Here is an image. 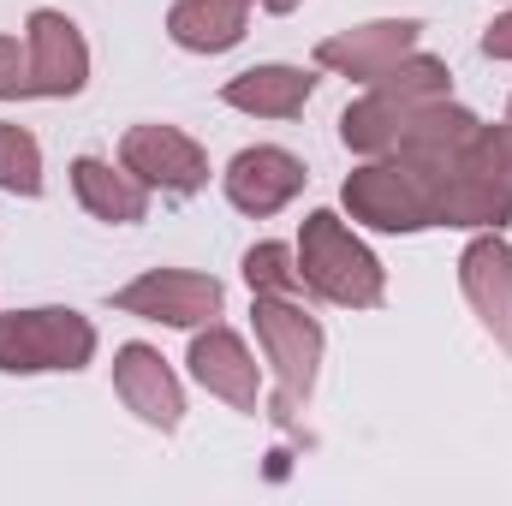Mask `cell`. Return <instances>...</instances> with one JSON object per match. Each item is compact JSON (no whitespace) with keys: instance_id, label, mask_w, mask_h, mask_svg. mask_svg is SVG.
<instances>
[{"instance_id":"1","label":"cell","mask_w":512,"mask_h":506,"mask_svg":"<svg viewBox=\"0 0 512 506\" xmlns=\"http://www.w3.org/2000/svg\"><path fill=\"white\" fill-rule=\"evenodd\" d=\"M435 173V227H507L512 221V137L507 126H483L447 149L441 161H423Z\"/></svg>"},{"instance_id":"2","label":"cell","mask_w":512,"mask_h":506,"mask_svg":"<svg viewBox=\"0 0 512 506\" xmlns=\"http://www.w3.org/2000/svg\"><path fill=\"white\" fill-rule=\"evenodd\" d=\"M429 102H447V66L435 54H417L411 48L399 66H387L382 78L370 84L364 102H352L340 114V137L358 155H393Z\"/></svg>"},{"instance_id":"3","label":"cell","mask_w":512,"mask_h":506,"mask_svg":"<svg viewBox=\"0 0 512 506\" xmlns=\"http://www.w3.org/2000/svg\"><path fill=\"white\" fill-rule=\"evenodd\" d=\"M298 274H304V292H316L328 304H346V310H370V304H382V292H387L382 262L352 239V227L334 209H316L304 221Z\"/></svg>"},{"instance_id":"4","label":"cell","mask_w":512,"mask_h":506,"mask_svg":"<svg viewBox=\"0 0 512 506\" xmlns=\"http://www.w3.org/2000/svg\"><path fill=\"white\" fill-rule=\"evenodd\" d=\"M346 209L376 233H423L435 227V173L411 155H370L346 179Z\"/></svg>"},{"instance_id":"5","label":"cell","mask_w":512,"mask_h":506,"mask_svg":"<svg viewBox=\"0 0 512 506\" xmlns=\"http://www.w3.org/2000/svg\"><path fill=\"white\" fill-rule=\"evenodd\" d=\"M251 322H256V340H262L268 364H274V376H280L274 417H280V423H292V417H298V405H304V399H310V387H316V364H322V322H316V316H304V310H298L292 298H280V292H256Z\"/></svg>"},{"instance_id":"6","label":"cell","mask_w":512,"mask_h":506,"mask_svg":"<svg viewBox=\"0 0 512 506\" xmlns=\"http://www.w3.org/2000/svg\"><path fill=\"white\" fill-rule=\"evenodd\" d=\"M90 358H96V328L78 310L42 304V310H6L0 316V370L6 376L84 370Z\"/></svg>"},{"instance_id":"7","label":"cell","mask_w":512,"mask_h":506,"mask_svg":"<svg viewBox=\"0 0 512 506\" xmlns=\"http://www.w3.org/2000/svg\"><path fill=\"white\" fill-rule=\"evenodd\" d=\"M221 280L215 274H191V268H149L131 286H120L108 304L143 316V322H167V328H203L221 316Z\"/></svg>"},{"instance_id":"8","label":"cell","mask_w":512,"mask_h":506,"mask_svg":"<svg viewBox=\"0 0 512 506\" xmlns=\"http://www.w3.org/2000/svg\"><path fill=\"white\" fill-rule=\"evenodd\" d=\"M120 167L161 197H191L209 185V155L179 126H131L120 143Z\"/></svg>"},{"instance_id":"9","label":"cell","mask_w":512,"mask_h":506,"mask_svg":"<svg viewBox=\"0 0 512 506\" xmlns=\"http://www.w3.org/2000/svg\"><path fill=\"white\" fill-rule=\"evenodd\" d=\"M24 48H30V96H78L90 78V48L78 24L54 6H36L24 18Z\"/></svg>"},{"instance_id":"10","label":"cell","mask_w":512,"mask_h":506,"mask_svg":"<svg viewBox=\"0 0 512 506\" xmlns=\"http://www.w3.org/2000/svg\"><path fill=\"white\" fill-rule=\"evenodd\" d=\"M304 161L292 155V149H274V143H256V149H239L233 161H227V173H221V185H227V203L239 209V215H274V209H286L298 191H304Z\"/></svg>"},{"instance_id":"11","label":"cell","mask_w":512,"mask_h":506,"mask_svg":"<svg viewBox=\"0 0 512 506\" xmlns=\"http://www.w3.org/2000/svg\"><path fill=\"white\" fill-rule=\"evenodd\" d=\"M417 18H382V24H358V30H340L316 48V66L340 72V78H358V84H376L387 66H399L411 48H417Z\"/></svg>"},{"instance_id":"12","label":"cell","mask_w":512,"mask_h":506,"mask_svg":"<svg viewBox=\"0 0 512 506\" xmlns=\"http://www.w3.org/2000/svg\"><path fill=\"white\" fill-rule=\"evenodd\" d=\"M114 387H120V399H126L149 429H161V435L179 429V417H185V393H179V381H173L167 358H161L155 346H143V340L120 346V352H114Z\"/></svg>"},{"instance_id":"13","label":"cell","mask_w":512,"mask_h":506,"mask_svg":"<svg viewBox=\"0 0 512 506\" xmlns=\"http://www.w3.org/2000/svg\"><path fill=\"white\" fill-rule=\"evenodd\" d=\"M459 286H465L471 310L483 316V328L512 352V251L495 233L477 239L471 251L459 256Z\"/></svg>"},{"instance_id":"14","label":"cell","mask_w":512,"mask_h":506,"mask_svg":"<svg viewBox=\"0 0 512 506\" xmlns=\"http://www.w3.org/2000/svg\"><path fill=\"white\" fill-rule=\"evenodd\" d=\"M191 376L203 381L209 393H221L227 405H239V411H256V358L245 352V340L233 334V328H203L197 340H191Z\"/></svg>"},{"instance_id":"15","label":"cell","mask_w":512,"mask_h":506,"mask_svg":"<svg viewBox=\"0 0 512 506\" xmlns=\"http://www.w3.org/2000/svg\"><path fill=\"white\" fill-rule=\"evenodd\" d=\"M310 90H316V78L304 66H251V72L227 78L221 102L239 114H262V120H292V114H304Z\"/></svg>"},{"instance_id":"16","label":"cell","mask_w":512,"mask_h":506,"mask_svg":"<svg viewBox=\"0 0 512 506\" xmlns=\"http://www.w3.org/2000/svg\"><path fill=\"white\" fill-rule=\"evenodd\" d=\"M72 191H78V203H84L96 221H108V227H131V221L149 215V185L131 179L126 167L114 173L102 155H78V161H72Z\"/></svg>"},{"instance_id":"17","label":"cell","mask_w":512,"mask_h":506,"mask_svg":"<svg viewBox=\"0 0 512 506\" xmlns=\"http://www.w3.org/2000/svg\"><path fill=\"white\" fill-rule=\"evenodd\" d=\"M245 24H251L245 0H173L167 12V36L185 54H227L245 42Z\"/></svg>"},{"instance_id":"18","label":"cell","mask_w":512,"mask_h":506,"mask_svg":"<svg viewBox=\"0 0 512 506\" xmlns=\"http://www.w3.org/2000/svg\"><path fill=\"white\" fill-rule=\"evenodd\" d=\"M0 191L12 197H42V149L36 137L12 120H0Z\"/></svg>"},{"instance_id":"19","label":"cell","mask_w":512,"mask_h":506,"mask_svg":"<svg viewBox=\"0 0 512 506\" xmlns=\"http://www.w3.org/2000/svg\"><path fill=\"white\" fill-rule=\"evenodd\" d=\"M245 280H251V292H280V298L304 292L298 251H292V245H251V251H245Z\"/></svg>"},{"instance_id":"20","label":"cell","mask_w":512,"mask_h":506,"mask_svg":"<svg viewBox=\"0 0 512 506\" xmlns=\"http://www.w3.org/2000/svg\"><path fill=\"white\" fill-rule=\"evenodd\" d=\"M30 96V48H18V36H0V102Z\"/></svg>"},{"instance_id":"21","label":"cell","mask_w":512,"mask_h":506,"mask_svg":"<svg viewBox=\"0 0 512 506\" xmlns=\"http://www.w3.org/2000/svg\"><path fill=\"white\" fill-rule=\"evenodd\" d=\"M483 54H489V60H512V12L483 30Z\"/></svg>"},{"instance_id":"22","label":"cell","mask_w":512,"mask_h":506,"mask_svg":"<svg viewBox=\"0 0 512 506\" xmlns=\"http://www.w3.org/2000/svg\"><path fill=\"white\" fill-rule=\"evenodd\" d=\"M256 6H262V12H292L298 0H256Z\"/></svg>"},{"instance_id":"23","label":"cell","mask_w":512,"mask_h":506,"mask_svg":"<svg viewBox=\"0 0 512 506\" xmlns=\"http://www.w3.org/2000/svg\"><path fill=\"white\" fill-rule=\"evenodd\" d=\"M507 137H512V108H507Z\"/></svg>"}]
</instances>
